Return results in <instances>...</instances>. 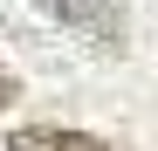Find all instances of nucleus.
<instances>
[{
    "label": "nucleus",
    "mask_w": 158,
    "mask_h": 151,
    "mask_svg": "<svg viewBox=\"0 0 158 151\" xmlns=\"http://www.w3.org/2000/svg\"><path fill=\"white\" fill-rule=\"evenodd\" d=\"M14 96H21V83H14V69H0V110H7Z\"/></svg>",
    "instance_id": "nucleus-3"
},
{
    "label": "nucleus",
    "mask_w": 158,
    "mask_h": 151,
    "mask_svg": "<svg viewBox=\"0 0 158 151\" xmlns=\"http://www.w3.org/2000/svg\"><path fill=\"white\" fill-rule=\"evenodd\" d=\"M41 14H55L62 28H89L96 41H117V7L110 0H35Z\"/></svg>",
    "instance_id": "nucleus-2"
},
{
    "label": "nucleus",
    "mask_w": 158,
    "mask_h": 151,
    "mask_svg": "<svg viewBox=\"0 0 158 151\" xmlns=\"http://www.w3.org/2000/svg\"><path fill=\"white\" fill-rule=\"evenodd\" d=\"M7 151H110V144L89 131H69V124H21L7 131Z\"/></svg>",
    "instance_id": "nucleus-1"
}]
</instances>
